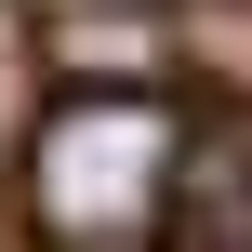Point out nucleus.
I'll use <instances>...</instances> for the list:
<instances>
[{"label":"nucleus","mask_w":252,"mask_h":252,"mask_svg":"<svg viewBox=\"0 0 252 252\" xmlns=\"http://www.w3.org/2000/svg\"><path fill=\"white\" fill-rule=\"evenodd\" d=\"M186 173H199V133L186 106L146 80V93H53L13 146V199H27V239L53 252H133L186 213Z\"/></svg>","instance_id":"f257e3e1"},{"label":"nucleus","mask_w":252,"mask_h":252,"mask_svg":"<svg viewBox=\"0 0 252 252\" xmlns=\"http://www.w3.org/2000/svg\"><path fill=\"white\" fill-rule=\"evenodd\" d=\"M53 53H66L93 93H146V80L173 66V27H159L146 0H120V13H53Z\"/></svg>","instance_id":"f03ea898"},{"label":"nucleus","mask_w":252,"mask_h":252,"mask_svg":"<svg viewBox=\"0 0 252 252\" xmlns=\"http://www.w3.org/2000/svg\"><path fill=\"white\" fill-rule=\"evenodd\" d=\"M40 13H120V0H40Z\"/></svg>","instance_id":"20e7f679"},{"label":"nucleus","mask_w":252,"mask_h":252,"mask_svg":"<svg viewBox=\"0 0 252 252\" xmlns=\"http://www.w3.org/2000/svg\"><path fill=\"white\" fill-rule=\"evenodd\" d=\"M186 213H199V239H252V159H213V146H199Z\"/></svg>","instance_id":"7ed1b4c3"}]
</instances>
